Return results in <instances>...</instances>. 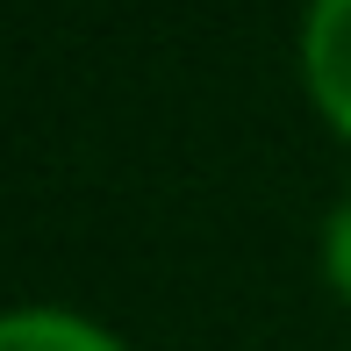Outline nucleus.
<instances>
[{
  "label": "nucleus",
  "mask_w": 351,
  "mask_h": 351,
  "mask_svg": "<svg viewBox=\"0 0 351 351\" xmlns=\"http://www.w3.org/2000/svg\"><path fill=\"white\" fill-rule=\"evenodd\" d=\"M301 86H308V108L351 143V0L301 8Z\"/></svg>",
  "instance_id": "f257e3e1"
},
{
  "label": "nucleus",
  "mask_w": 351,
  "mask_h": 351,
  "mask_svg": "<svg viewBox=\"0 0 351 351\" xmlns=\"http://www.w3.org/2000/svg\"><path fill=\"white\" fill-rule=\"evenodd\" d=\"M0 351H130V337L65 301H14L0 308Z\"/></svg>",
  "instance_id": "f03ea898"
},
{
  "label": "nucleus",
  "mask_w": 351,
  "mask_h": 351,
  "mask_svg": "<svg viewBox=\"0 0 351 351\" xmlns=\"http://www.w3.org/2000/svg\"><path fill=\"white\" fill-rule=\"evenodd\" d=\"M315 265H323L330 294L351 301V186L330 201V215H323V237H315Z\"/></svg>",
  "instance_id": "7ed1b4c3"
}]
</instances>
